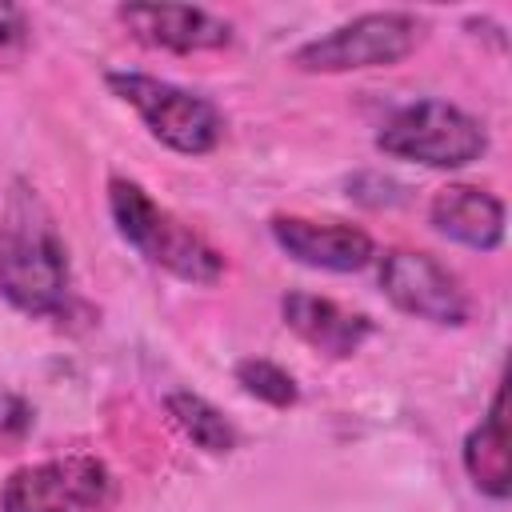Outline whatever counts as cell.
Listing matches in <instances>:
<instances>
[{
	"label": "cell",
	"instance_id": "obj_1",
	"mask_svg": "<svg viewBox=\"0 0 512 512\" xmlns=\"http://www.w3.org/2000/svg\"><path fill=\"white\" fill-rule=\"evenodd\" d=\"M0 296L24 316H60L72 296L68 244L52 208L28 184H12L0 208Z\"/></svg>",
	"mask_w": 512,
	"mask_h": 512
},
{
	"label": "cell",
	"instance_id": "obj_2",
	"mask_svg": "<svg viewBox=\"0 0 512 512\" xmlns=\"http://www.w3.org/2000/svg\"><path fill=\"white\" fill-rule=\"evenodd\" d=\"M108 216L128 248H136L148 264L172 272L184 284H216L224 276V252L212 248L192 224L160 208L136 180L112 176L108 180Z\"/></svg>",
	"mask_w": 512,
	"mask_h": 512
},
{
	"label": "cell",
	"instance_id": "obj_3",
	"mask_svg": "<svg viewBox=\"0 0 512 512\" xmlns=\"http://www.w3.org/2000/svg\"><path fill=\"white\" fill-rule=\"evenodd\" d=\"M376 148L392 160H412L436 172H456V168L476 164L488 152V132L460 104L428 96V100H412L396 108L380 124Z\"/></svg>",
	"mask_w": 512,
	"mask_h": 512
},
{
	"label": "cell",
	"instance_id": "obj_4",
	"mask_svg": "<svg viewBox=\"0 0 512 512\" xmlns=\"http://www.w3.org/2000/svg\"><path fill=\"white\" fill-rule=\"evenodd\" d=\"M104 84L140 116V124L164 148L180 156H208L224 140V112L192 88H180L148 72H108Z\"/></svg>",
	"mask_w": 512,
	"mask_h": 512
},
{
	"label": "cell",
	"instance_id": "obj_5",
	"mask_svg": "<svg viewBox=\"0 0 512 512\" xmlns=\"http://www.w3.org/2000/svg\"><path fill=\"white\" fill-rule=\"evenodd\" d=\"M424 40V20L404 8L360 12L332 32L300 44L292 64L300 72H360V68H392L416 52Z\"/></svg>",
	"mask_w": 512,
	"mask_h": 512
},
{
	"label": "cell",
	"instance_id": "obj_6",
	"mask_svg": "<svg viewBox=\"0 0 512 512\" xmlns=\"http://www.w3.org/2000/svg\"><path fill=\"white\" fill-rule=\"evenodd\" d=\"M108 500V464L80 452L24 464L0 488V512H100Z\"/></svg>",
	"mask_w": 512,
	"mask_h": 512
},
{
	"label": "cell",
	"instance_id": "obj_7",
	"mask_svg": "<svg viewBox=\"0 0 512 512\" xmlns=\"http://www.w3.org/2000/svg\"><path fill=\"white\" fill-rule=\"evenodd\" d=\"M376 276H380L384 296L400 312H408L424 324L460 328L472 316V300H468L460 276L420 248H388L380 256Z\"/></svg>",
	"mask_w": 512,
	"mask_h": 512
},
{
	"label": "cell",
	"instance_id": "obj_8",
	"mask_svg": "<svg viewBox=\"0 0 512 512\" xmlns=\"http://www.w3.org/2000/svg\"><path fill=\"white\" fill-rule=\"evenodd\" d=\"M268 232L284 256L316 272H360L376 260V244L360 224L344 220H308V216H272Z\"/></svg>",
	"mask_w": 512,
	"mask_h": 512
},
{
	"label": "cell",
	"instance_id": "obj_9",
	"mask_svg": "<svg viewBox=\"0 0 512 512\" xmlns=\"http://www.w3.org/2000/svg\"><path fill=\"white\" fill-rule=\"evenodd\" d=\"M116 20L148 48L160 52H220L232 44V24L192 4H120Z\"/></svg>",
	"mask_w": 512,
	"mask_h": 512
},
{
	"label": "cell",
	"instance_id": "obj_10",
	"mask_svg": "<svg viewBox=\"0 0 512 512\" xmlns=\"http://www.w3.org/2000/svg\"><path fill=\"white\" fill-rule=\"evenodd\" d=\"M428 224L436 236L472 252H496L504 244V200L480 184H444L428 200Z\"/></svg>",
	"mask_w": 512,
	"mask_h": 512
},
{
	"label": "cell",
	"instance_id": "obj_11",
	"mask_svg": "<svg viewBox=\"0 0 512 512\" xmlns=\"http://www.w3.org/2000/svg\"><path fill=\"white\" fill-rule=\"evenodd\" d=\"M280 316L284 324L316 352L324 356H356L364 348V340L372 336V316L344 308L332 296H316V292H284L280 296Z\"/></svg>",
	"mask_w": 512,
	"mask_h": 512
},
{
	"label": "cell",
	"instance_id": "obj_12",
	"mask_svg": "<svg viewBox=\"0 0 512 512\" xmlns=\"http://www.w3.org/2000/svg\"><path fill=\"white\" fill-rule=\"evenodd\" d=\"M464 472L472 488L488 500H508L512 496V464H508V416H504V388H496L484 420L464 436L460 448Z\"/></svg>",
	"mask_w": 512,
	"mask_h": 512
},
{
	"label": "cell",
	"instance_id": "obj_13",
	"mask_svg": "<svg viewBox=\"0 0 512 512\" xmlns=\"http://www.w3.org/2000/svg\"><path fill=\"white\" fill-rule=\"evenodd\" d=\"M164 408H168L172 424H176L196 448H204V452H212V456H228V452H236L240 432H236V424H232L212 400L176 388V392L164 396Z\"/></svg>",
	"mask_w": 512,
	"mask_h": 512
},
{
	"label": "cell",
	"instance_id": "obj_14",
	"mask_svg": "<svg viewBox=\"0 0 512 512\" xmlns=\"http://www.w3.org/2000/svg\"><path fill=\"white\" fill-rule=\"evenodd\" d=\"M232 380L240 384V392H248L252 400L260 404H272V408H292L300 400V384L288 368H280L276 360H264V356H244L236 360L232 368Z\"/></svg>",
	"mask_w": 512,
	"mask_h": 512
},
{
	"label": "cell",
	"instance_id": "obj_15",
	"mask_svg": "<svg viewBox=\"0 0 512 512\" xmlns=\"http://www.w3.org/2000/svg\"><path fill=\"white\" fill-rule=\"evenodd\" d=\"M28 40H32V24L24 8L0 4V68H16L28 52Z\"/></svg>",
	"mask_w": 512,
	"mask_h": 512
}]
</instances>
